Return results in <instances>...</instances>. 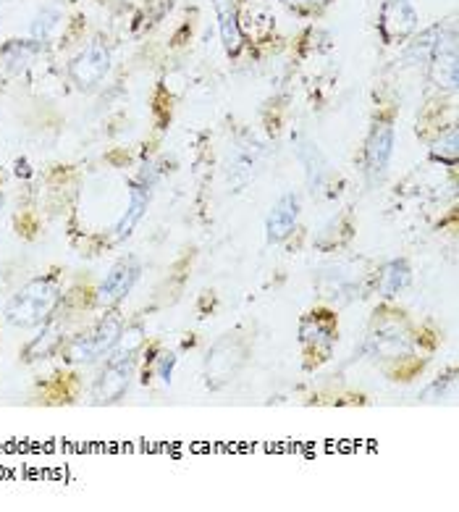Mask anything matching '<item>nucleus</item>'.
<instances>
[{
    "mask_svg": "<svg viewBox=\"0 0 459 512\" xmlns=\"http://www.w3.org/2000/svg\"><path fill=\"white\" fill-rule=\"evenodd\" d=\"M300 161L305 166V176H307V184H310V190L320 192L323 190V184L328 179V163L323 158V153L318 150V145L313 142H305L300 148Z\"/></svg>",
    "mask_w": 459,
    "mask_h": 512,
    "instance_id": "obj_19",
    "label": "nucleus"
},
{
    "mask_svg": "<svg viewBox=\"0 0 459 512\" xmlns=\"http://www.w3.org/2000/svg\"><path fill=\"white\" fill-rule=\"evenodd\" d=\"M61 305L63 287L58 276H37L8 297L6 308H3V321L11 329H40L42 323L56 316Z\"/></svg>",
    "mask_w": 459,
    "mask_h": 512,
    "instance_id": "obj_1",
    "label": "nucleus"
},
{
    "mask_svg": "<svg viewBox=\"0 0 459 512\" xmlns=\"http://www.w3.org/2000/svg\"><path fill=\"white\" fill-rule=\"evenodd\" d=\"M454 386V371H449V376H444V379H436L433 381L431 386H428V389H425L423 394H420V400L423 402H439V400H444L446 397V392H449V389H452Z\"/></svg>",
    "mask_w": 459,
    "mask_h": 512,
    "instance_id": "obj_22",
    "label": "nucleus"
},
{
    "mask_svg": "<svg viewBox=\"0 0 459 512\" xmlns=\"http://www.w3.org/2000/svg\"><path fill=\"white\" fill-rule=\"evenodd\" d=\"M397 134L391 121H376L365 140V176L370 184H378L389 171L391 155H394Z\"/></svg>",
    "mask_w": 459,
    "mask_h": 512,
    "instance_id": "obj_9",
    "label": "nucleus"
},
{
    "mask_svg": "<svg viewBox=\"0 0 459 512\" xmlns=\"http://www.w3.org/2000/svg\"><path fill=\"white\" fill-rule=\"evenodd\" d=\"M40 50V45L29 37L27 40H8V43L0 45V79L21 77L32 66Z\"/></svg>",
    "mask_w": 459,
    "mask_h": 512,
    "instance_id": "obj_15",
    "label": "nucleus"
},
{
    "mask_svg": "<svg viewBox=\"0 0 459 512\" xmlns=\"http://www.w3.org/2000/svg\"><path fill=\"white\" fill-rule=\"evenodd\" d=\"M63 342H66V331H63V323L61 318H58V313L50 321H45L40 326V331H37V337H32L27 342V347H24V360L27 363H32V360H45V358H53V355H58L63 347Z\"/></svg>",
    "mask_w": 459,
    "mask_h": 512,
    "instance_id": "obj_14",
    "label": "nucleus"
},
{
    "mask_svg": "<svg viewBox=\"0 0 459 512\" xmlns=\"http://www.w3.org/2000/svg\"><path fill=\"white\" fill-rule=\"evenodd\" d=\"M3 205H6V195H3V190H0V216H3Z\"/></svg>",
    "mask_w": 459,
    "mask_h": 512,
    "instance_id": "obj_24",
    "label": "nucleus"
},
{
    "mask_svg": "<svg viewBox=\"0 0 459 512\" xmlns=\"http://www.w3.org/2000/svg\"><path fill=\"white\" fill-rule=\"evenodd\" d=\"M176 363H179V358H176V352H158V355H155L153 358V371H155V376H158L160 381H163V384H171V379H174V368H176Z\"/></svg>",
    "mask_w": 459,
    "mask_h": 512,
    "instance_id": "obj_21",
    "label": "nucleus"
},
{
    "mask_svg": "<svg viewBox=\"0 0 459 512\" xmlns=\"http://www.w3.org/2000/svg\"><path fill=\"white\" fill-rule=\"evenodd\" d=\"M339 337V329H336V321L331 318V313H310V316L302 318L300 323V342L307 352H331V347L336 344Z\"/></svg>",
    "mask_w": 459,
    "mask_h": 512,
    "instance_id": "obj_13",
    "label": "nucleus"
},
{
    "mask_svg": "<svg viewBox=\"0 0 459 512\" xmlns=\"http://www.w3.org/2000/svg\"><path fill=\"white\" fill-rule=\"evenodd\" d=\"M428 69H431V82L439 90H457V37H454V29H444L439 45L428 58Z\"/></svg>",
    "mask_w": 459,
    "mask_h": 512,
    "instance_id": "obj_12",
    "label": "nucleus"
},
{
    "mask_svg": "<svg viewBox=\"0 0 459 512\" xmlns=\"http://www.w3.org/2000/svg\"><path fill=\"white\" fill-rule=\"evenodd\" d=\"M250 358V344L239 334H226L208 350L205 358V386L208 389H223L237 379L239 371Z\"/></svg>",
    "mask_w": 459,
    "mask_h": 512,
    "instance_id": "obj_3",
    "label": "nucleus"
},
{
    "mask_svg": "<svg viewBox=\"0 0 459 512\" xmlns=\"http://www.w3.org/2000/svg\"><path fill=\"white\" fill-rule=\"evenodd\" d=\"M431 158L436 163H444L449 169H454L459 163V132L457 127H449L439 140L431 145Z\"/></svg>",
    "mask_w": 459,
    "mask_h": 512,
    "instance_id": "obj_20",
    "label": "nucleus"
},
{
    "mask_svg": "<svg viewBox=\"0 0 459 512\" xmlns=\"http://www.w3.org/2000/svg\"><path fill=\"white\" fill-rule=\"evenodd\" d=\"M300 195L297 192H286L273 203L271 213L265 218V239L268 245H279L286 237H292L297 224H300Z\"/></svg>",
    "mask_w": 459,
    "mask_h": 512,
    "instance_id": "obj_11",
    "label": "nucleus"
},
{
    "mask_svg": "<svg viewBox=\"0 0 459 512\" xmlns=\"http://www.w3.org/2000/svg\"><path fill=\"white\" fill-rule=\"evenodd\" d=\"M158 176V166H155V163H145L140 169V174L132 179V184H129V205H126V211L121 213V218L116 221V226H113V239H116V242L132 237L137 224L145 218L147 205L153 200L155 184H158Z\"/></svg>",
    "mask_w": 459,
    "mask_h": 512,
    "instance_id": "obj_6",
    "label": "nucleus"
},
{
    "mask_svg": "<svg viewBox=\"0 0 459 512\" xmlns=\"http://www.w3.org/2000/svg\"><path fill=\"white\" fill-rule=\"evenodd\" d=\"M328 0H305V6H326Z\"/></svg>",
    "mask_w": 459,
    "mask_h": 512,
    "instance_id": "obj_23",
    "label": "nucleus"
},
{
    "mask_svg": "<svg viewBox=\"0 0 459 512\" xmlns=\"http://www.w3.org/2000/svg\"><path fill=\"white\" fill-rule=\"evenodd\" d=\"M63 27V11L58 6H45L40 8L29 24V40H35L37 45H48L56 40V35Z\"/></svg>",
    "mask_w": 459,
    "mask_h": 512,
    "instance_id": "obj_18",
    "label": "nucleus"
},
{
    "mask_svg": "<svg viewBox=\"0 0 459 512\" xmlns=\"http://www.w3.org/2000/svg\"><path fill=\"white\" fill-rule=\"evenodd\" d=\"M218 11V29H221V40L226 53H239L244 43L242 29H239V8L237 0H213Z\"/></svg>",
    "mask_w": 459,
    "mask_h": 512,
    "instance_id": "obj_16",
    "label": "nucleus"
},
{
    "mask_svg": "<svg viewBox=\"0 0 459 512\" xmlns=\"http://www.w3.org/2000/svg\"><path fill=\"white\" fill-rule=\"evenodd\" d=\"M142 276V263L134 255H124L108 268L105 279L98 287V305L105 310L116 308L121 300L132 295V289L137 287V281Z\"/></svg>",
    "mask_w": 459,
    "mask_h": 512,
    "instance_id": "obj_7",
    "label": "nucleus"
},
{
    "mask_svg": "<svg viewBox=\"0 0 459 512\" xmlns=\"http://www.w3.org/2000/svg\"><path fill=\"white\" fill-rule=\"evenodd\" d=\"M124 326V318H121L116 310L105 313L98 323H92L90 329L79 331V334H74V337H69L63 342V360L71 365L100 363V360L108 358L113 352V347L119 344Z\"/></svg>",
    "mask_w": 459,
    "mask_h": 512,
    "instance_id": "obj_2",
    "label": "nucleus"
},
{
    "mask_svg": "<svg viewBox=\"0 0 459 512\" xmlns=\"http://www.w3.org/2000/svg\"><path fill=\"white\" fill-rule=\"evenodd\" d=\"M410 281H412L410 263H407L404 258H394L381 268L376 287L383 297H397L399 292H404V289L410 287Z\"/></svg>",
    "mask_w": 459,
    "mask_h": 512,
    "instance_id": "obj_17",
    "label": "nucleus"
},
{
    "mask_svg": "<svg viewBox=\"0 0 459 512\" xmlns=\"http://www.w3.org/2000/svg\"><path fill=\"white\" fill-rule=\"evenodd\" d=\"M362 352L368 358H383V360H397L410 355L412 352V339L407 334L399 321H386L383 318L381 323L376 321V326L370 329V334L365 337V344H362Z\"/></svg>",
    "mask_w": 459,
    "mask_h": 512,
    "instance_id": "obj_8",
    "label": "nucleus"
},
{
    "mask_svg": "<svg viewBox=\"0 0 459 512\" xmlns=\"http://www.w3.org/2000/svg\"><path fill=\"white\" fill-rule=\"evenodd\" d=\"M137 355L140 352H129L113 347V352L105 358L103 368H100L98 379L92 384V400L98 405H113L119 402L129 386H132L134 373H137Z\"/></svg>",
    "mask_w": 459,
    "mask_h": 512,
    "instance_id": "obj_4",
    "label": "nucleus"
},
{
    "mask_svg": "<svg viewBox=\"0 0 459 512\" xmlns=\"http://www.w3.org/2000/svg\"><path fill=\"white\" fill-rule=\"evenodd\" d=\"M420 16L410 0H386L381 6L378 16V32H381L383 43L397 45L404 43L407 37L418 29Z\"/></svg>",
    "mask_w": 459,
    "mask_h": 512,
    "instance_id": "obj_10",
    "label": "nucleus"
},
{
    "mask_svg": "<svg viewBox=\"0 0 459 512\" xmlns=\"http://www.w3.org/2000/svg\"><path fill=\"white\" fill-rule=\"evenodd\" d=\"M113 69L111 45L103 37H95L87 45L79 48V53L69 61V79L71 85L82 92L98 90Z\"/></svg>",
    "mask_w": 459,
    "mask_h": 512,
    "instance_id": "obj_5",
    "label": "nucleus"
}]
</instances>
